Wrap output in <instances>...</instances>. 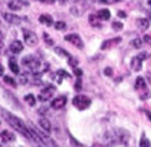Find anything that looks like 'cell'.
Returning <instances> with one entry per match:
<instances>
[{
  "mask_svg": "<svg viewBox=\"0 0 151 147\" xmlns=\"http://www.w3.org/2000/svg\"><path fill=\"white\" fill-rule=\"evenodd\" d=\"M129 138H130L129 132L123 130V129H115V130L108 131L104 136L105 142L110 146H113V145H128Z\"/></svg>",
  "mask_w": 151,
  "mask_h": 147,
  "instance_id": "cell-1",
  "label": "cell"
},
{
  "mask_svg": "<svg viewBox=\"0 0 151 147\" xmlns=\"http://www.w3.org/2000/svg\"><path fill=\"white\" fill-rule=\"evenodd\" d=\"M3 116L6 119V121L14 127L15 130H17L19 132L21 133V135H24L26 138L29 140H32V136H31V131H30V127L26 126V124L24 123V121L21 119H19L17 116H15V115H12L8 111H4L3 110Z\"/></svg>",
  "mask_w": 151,
  "mask_h": 147,
  "instance_id": "cell-2",
  "label": "cell"
},
{
  "mask_svg": "<svg viewBox=\"0 0 151 147\" xmlns=\"http://www.w3.org/2000/svg\"><path fill=\"white\" fill-rule=\"evenodd\" d=\"M22 65L26 68H29L30 71H32L34 73H39L41 62H40V60H37L34 56H26L22 58Z\"/></svg>",
  "mask_w": 151,
  "mask_h": 147,
  "instance_id": "cell-3",
  "label": "cell"
},
{
  "mask_svg": "<svg viewBox=\"0 0 151 147\" xmlns=\"http://www.w3.org/2000/svg\"><path fill=\"white\" fill-rule=\"evenodd\" d=\"M91 99L86 97V95H76L72 100V104L77 108L78 110H86L88 106L91 105Z\"/></svg>",
  "mask_w": 151,
  "mask_h": 147,
  "instance_id": "cell-4",
  "label": "cell"
},
{
  "mask_svg": "<svg viewBox=\"0 0 151 147\" xmlns=\"http://www.w3.org/2000/svg\"><path fill=\"white\" fill-rule=\"evenodd\" d=\"M24 34V40H25V43L27 44L29 47H35L37 43H39V37L35 32L30 30H24L22 31Z\"/></svg>",
  "mask_w": 151,
  "mask_h": 147,
  "instance_id": "cell-5",
  "label": "cell"
},
{
  "mask_svg": "<svg viewBox=\"0 0 151 147\" xmlns=\"http://www.w3.org/2000/svg\"><path fill=\"white\" fill-rule=\"evenodd\" d=\"M55 92H56L55 85H47V87H45L41 90V93L39 94V100H41V101L48 100L50 98H52V95L55 94Z\"/></svg>",
  "mask_w": 151,
  "mask_h": 147,
  "instance_id": "cell-6",
  "label": "cell"
},
{
  "mask_svg": "<svg viewBox=\"0 0 151 147\" xmlns=\"http://www.w3.org/2000/svg\"><path fill=\"white\" fill-rule=\"evenodd\" d=\"M146 58V53L142 52L140 54L135 56L133 60H131V68H133V71L135 72H139L141 71V66H142V61Z\"/></svg>",
  "mask_w": 151,
  "mask_h": 147,
  "instance_id": "cell-7",
  "label": "cell"
},
{
  "mask_svg": "<svg viewBox=\"0 0 151 147\" xmlns=\"http://www.w3.org/2000/svg\"><path fill=\"white\" fill-rule=\"evenodd\" d=\"M65 40L68 41L70 43H72L73 46L78 47L79 49H83V47H84L83 41L81 40V37H79L77 34H70V35H67V36L65 37Z\"/></svg>",
  "mask_w": 151,
  "mask_h": 147,
  "instance_id": "cell-8",
  "label": "cell"
},
{
  "mask_svg": "<svg viewBox=\"0 0 151 147\" xmlns=\"http://www.w3.org/2000/svg\"><path fill=\"white\" fill-rule=\"evenodd\" d=\"M3 17L5 19L6 22L11 25H20L21 22V19L14 14H11V12H3Z\"/></svg>",
  "mask_w": 151,
  "mask_h": 147,
  "instance_id": "cell-9",
  "label": "cell"
},
{
  "mask_svg": "<svg viewBox=\"0 0 151 147\" xmlns=\"http://www.w3.org/2000/svg\"><path fill=\"white\" fill-rule=\"evenodd\" d=\"M120 42H122V37H114V38H110V40H106L102 43V49H110Z\"/></svg>",
  "mask_w": 151,
  "mask_h": 147,
  "instance_id": "cell-10",
  "label": "cell"
},
{
  "mask_svg": "<svg viewBox=\"0 0 151 147\" xmlns=\"http://www.w3.org/2000/svg\"><path fill=\"white\" fill-rule=\"evenodd\" d=\"M9 9L11 10H20L22 6H27L29 3L25 1V0H9Z\"/></svg>",
  "mask_w": 151,
  "mask_h": 147,
  "instance_id": "cell-11",
  "label": "cell"
},
{
  "mask_svg": "<svg viewBox=\"0 0 151 147\" xmlns=\"http://www.w3.org/2000/svg\"><path fill=\"white\" fill-rule=\"evenodd\" d=\"M67 103V98L66 97H58L56 98L51 101V108H53V109H62Z\"/></svg>",
  "mask_w": 151,
  "mask_h": 147,
  "instance_id": "cell-12",
  "label": "cell"
},
{
  "mask_svg": "<svg viewBox=\"0 0 151 147\" xmlns=\"http://www.w3.org/2000/svg\"><path fill=\"white\" fill-rule=\"evenodd\" d=\"M22 49H24V44H22V42L15 40V41H12V42L10 43V51H11L12 53L17 54V53H20Z\"/></svg>",
  "mask_w": 151,
  "mask_h": 147,
  "instance_id": "cell-13",
  "label": "cell"
},
{
  "mask_svg": "<svg viewBox=\"0 0 151 147\" xmlns=\"http://www.w3.org/2000/svg\"><path fill=\"white\" fill-rule=\"evenodd\" d=\"M0 137L3 138V141L4 142H11V141H15V135L12 132H10V131H8V130H5V131H3L1 133H0Z\"/></svg>",
  "mask_w": 151,
  "mask_h": 147,
  "instance_id": "cell-14",
  "label": "cell"
},
{
  "mask_svg": "<svg viewBox=\"0 0 151 147\" xmlns=\"http://www.w3.org/2000/svg\"><path fill=\"white\" fill-rule=\"evenodd\" d=\"M39 21L43 25H46V26H51V25H53V20H52V16L51 15H47V14H43L40 16Z\"/></svg>",
  "mask_w": 151,
  "mask_h": 147,
  "instance_id": "cell-15",
  "label": "cell"
},
{
  "mask_svg": "<svg viewBox=\"0 0 151 147\" xmlns=\"http://www.w3.org/2000/svg\"><path fill=\"white\" fill-rule=\"evenodd\" d=\"M97 17L99 19V20H109L110 19V11L108 9H102V10H99L97 12Z\"/></svg>",
  "mask_w": 151,
  "mask_h": 147,
  "instance_id": "cell-16",
  "label": "cell"
},
{
  "mask_svg": "<svg viewBox=\"0 0 151 147\" xmlns=\"http://www.w3.org/2000/svg\"><path fill=\"white\" fill-rule=\"evenodd\" d=\"M39 125L41 126V129H43L46 132H51V123L48 121V119L42 118L39 120Z\"/></svg>",
  "mask_w": 151,
  "mask_h": 147,
  "instance_id": "cell-17",
  "label": "cell"
},
{
  "mask_svg": "<svg viewBox=\"0 0 151 147\" xmlns=\"http://www.w3.org/2000/svg\"><path fill=\"white\" fill-rule=\"evenodd\" d=\"M9 68L12 71V73L20 74V69H19V65L15 58H9Z\"/></svg>",
  "mask_w": 151,
  "mask_h": 147,
  "instance_id": "cell-18",
  "label": "cell"
},
{
  "mask_svg": "<svg viewBox=\"0 0 151 147\" xmlns=\"http://www.w3.org/2000/svg\"><path fill=\"white\" fill-rule=\"evenodd\" d=\"M135 89L136 90H142V89H146V82L142 77H137L136 82H135Z\"/></svg>",
  "mask_w": 151,
  "mask_h": 147,
  "instance_id": "cell-19",
  "label": "cell"
},
{
  "mask_svg": "<svg viewBox=\"0 0 151 147\" xmlns=\"http://www.w3.org/2000/svg\"><path fill=\"white\" fill-rule=\"evenodd\" d=\"M136 25H137V27H139L140 30H147L149 29V25H150V22H149V20L147 19H137V21H136Z\"/></svg>",
  "mask_w": 151,
  "mask_h": 147,
  "instance_id": "cell-20",
  "label": "cell"
},
{
  "mask_svg": "<svg viewBox=\"0 0 151 147\" xmlns=\"http://www.w3.org/2000/svg\"><path fill=\"white\" fill-rule=\"evenodd\" d=\"M25 101H26V103L30 105V106H34L35 104H36V99H35V97L32 94H29V95H25Z\"/></svg>",
  "mask_w": 151,
  "mask_h": 147,
  "instance_id": "cell-21",
  "label": "cell"
},
{
  "mask_svg": "<svg viewBox=\"0 0 151 147\" xmlns=\"http://www.w3.org/2000/svg\"><path fill=\"white\" fill-rule=\"evenodd\" d=\"M97 15H91L89 16V24L92 25L93 27H100V24L98 22V20H97Z\"/></svg>",
  "mask_w": 151,
  "mask_h": 147,
  "instance_id": "cell-22",
  "label": "cell"
},
{
  "mask_svg": "<svg viewBox=\"0 0 151 147\" xmlns=\"http://www.w3.org/2000/svg\"><path fill=\"white\" fill-rule=\"evenodd\" d=\"M4 82L6 83V84L11 85V87H16V82H15V79H14V78H11V77H9V75H5V77H4Z\"/></svg>",
  "mask_w": 151,
  "mask_h": 147,
  "instance_id": "cell-23",
  "label": "cell"
},
{
  "mask_svg": "<svg viewBox=\"0 0 151 147\" xmlns=\"http://www.w3.org/2000/svg\"><path fill=\"white\" fill-rule=\"evenodd\" d=\"M68 65H70L71 67H73V68H76V67H77V65H78V60L70 56V57H68Z\"/></svg>",
  "mask_w": 151,
  "mask_h": 147,
  "instance_id": "cell-24",
  "label": "cell"
},
{
  "mask_svg": "<svg viewBox=\"0 0 151 147\" xmlns=\"http://www.w3.org/2000/svg\"><path fill=\"white\" fill-rule=\"evenodd\" d=\"M140 147H151L150 141H149V140L145 136H142L141 140H140Z\"/></svg>",
  "mask_w": 151,
  "mask_h": 147,
  "instance_id": "cell-25",
  "label": "cell"
},
{
  "mask_svg": "<svg viewBox=\"0 0 151 147\" xmlns=\"http://www.w3.org/2000/svg\"><path fill=\"white\" fill-rule=\"evenodd\" d=\"M133 46H134L135 48H141V46H142V40H140L139 37L134 38V40H133Z\"/></svg>",
  "mask_w": 151,
  "mask_h": 147,
  "instance_id": "cell-26",
  "label": "cell"
},
{
  "mask_svg": "<svg viewBox=\"0 0 151 147\" xmlns=\"http://www.w3.org/2000/svg\"><path fill=\"white\" fill-rule=\"evenodd\" d=\"M29 80L30 79H29L27 74H20V77H19V83H21V84H26Z\"/></svg>",
  "mask_w": 151,
  "mask_h": 147,
  "instance_id": "cell-27",
  "label": "cell"
},
{
  "mask_svg": "<svg viewBox=\"0 0 151 147\" xmlns=\"http://www.w3.org/2000/svg\"><path fill=\"white\" fill-rule=\"evenodd\" d=\"M66 26H67V25H66V22H63V21H58V22L55 24L56 30H65Z\"/></svg>",
  "mask_w": 151,
  "mask_h": 147,
  "instance_id": "cell-28",
  "label": "cell"
},
{
  "mask_svg": "<svg viewBox=\"0 0 151 147\" xmlns=\"http://www.w3.org/2000/svg\"><path fill=\"white\" fill-rule=\"evenodd\" d=\"M111 27L114 29L115 31H119V30L123 29V24L120 21H114V22H113V25H111Z\"/></svg>",
  "mask_w": 151,
  "mask_h": 147,
  "instance_id": "cell-29",
  "label": "cell"
},
{
  "mask_svg": "<svg viewBox=\"0 0 151 147\" xmlns=\"http://www.w3.org/2000/svg\"><path fill=\"white\" fill-rule=\"evenodd\" d=\"M120 1H123V0H99V3H102V4H108V5L115 4V3H120Z\"/></svg>",
  "mask_w": 151,
  "mask_h": 147,
  "instance_id": "cell-30",
  "label": "cell"
},
{
  "mask_svg": "<svg viewBox=\"0 0 151 147\" xmlns=\"http://www.w3.org/2000/svg\"><path fill=\"white\" fill-rule=\"evenodd\" d=\"M57 74H58V75H62V77H66V78H71V74L67 73V72H65L63 69H60Z\"/></svg>",
  "mask_w": 151,
  "mask_h": 147,
  "instance_id": "cell-31",
  "label": "cell"
},
{
  "mask_svg": "<svg viewBox=\"0 0 151 147\" xmlns=\"http://www.w3.org/2000/svg\"><path fill=\"white\" fill-rule=\"evenodd\" d=\"M144 42L151 46V36H149V35H145V36H144Z\"/></svg>",
  "mask_w": 151,
  "mask_h": 147,
  "instance_id": "cell-32",
  "label": "cell"
},
{
  "mask_svg": "<svg viewBox=\"0 0 151 147\" xmlns=\"http://www.w3.org/2000/svg\"><path fill=\"white\" fill-rule=\"evenodd\" d=\"M74 88H76V90H77V92L82 89V82H81V79L77 80V83H76V85H74Z\"/></svg>",
  "mask_w": 151,
  "mask_h": 147,
  "instance_id": "cell-33",
  "label": "cell"
},
{
  "mask_svg": "<svg viewBox=\"0 0 151 147\" xmlns=\"http://www.w3.org/2000/svg\"><path fill=\"white\" fill-rule=\"evenodd\" d=\"M104 74H105V75H111V74H113L111 68H105V69H104Z\"/></svg>",
  "mask_w": 151,
  "mask_h": 147,
  "instance_id": "cell-34",
  "label": "cell"
},
{
  "mask_svg": "<svg viewBox=\"0 0 151 147\" xmlns=\"http://www.w3.org/2000/svg\"><path fill=\"white\" fill-rule=\"evenodd\" d=\"M43 36H45V38H46V43H47V44H53V41L51 40V38H48L46 34H43Z\"/></svg>",
  "mask_w": 151,
  "mask_h": 147,
  "instance_id": "cell-35",
  "label": "cell"
},
{
  "mask_svg": "<svg viewBox=\"0 0 151 147\" xmlns=\"http://www.w3.org/2000/svg\"><path fill=\"white\" fill-rule=\"evenodd\" d=\"M39 1H41V3H43V4H53L56 0H39Z\"/></svg>",
  "mask_w": 151,
  "mask_h": 147,
  "instance_id": "cell-36",
  "label": "cell"
},
{
  "mask_svg": "<svg viewBox=\"0 0 151 147\" xmlns=\"http://www.w3.org/2000/svg\"><path fill=\"white\" fill-rule=\"evenodd\" d=\"M74 74L77 75V77H81L82 75V71H81L79 68H74Z\"/></svg>",
  "mask_w": 151,
  "mask_h": 147,
  "instance_id": "cell-37",
  "label": "cell"
},
{
  "mask_svg": "<svg viewBox=\"0 0 151 147\" xmlns=\"http://www.w3.org/2000/svg\"><path fill=\"white\" fill-rule=\"evenodd\" d=\"M118 16H120V17H127V14H125L124 11H118Z\"/></svg>",
  "mask_w": 151,
  "mask_h": 147,
  "instance_id": "cell-38",
  "label": "cell"
},
{
  "mask_svg": "<svg viewBox=\"0 0 151 147\" xmlns=\"http://www.w3.org/2000/svg\"><path fill=\"white\" fill-rule=\"evenodd\" d=\"M146 115H147V118H149V120L151 121V110H147V111H146Z\"/></svg>",
  "mask_w": 151,
  "mask_h": 147,
  "instance_id": "cell-39",
  "label": "cell"
},
{
  "mask_svg": "<svg viewBox=\"0 0 151 147\" xmlns=\"http://www.w3.org/2000/svg\"><path fill=\"white\" fill-rule=\"evenodd\" d=\"M3 47H4V43H3V40H1V38H0V52H1Z\"/></svg>",
  "mask_w": 151,
  "mask_h": 147,
  "instance_id": "cell-40",
  "label": "cell"
},
{
  "mask_svg": "<svg viewBox=\"0 0 151 147\" xmlns=\"http://www.w3.org/2000/svg\"><path fill=\"white\" fill-rule=\"evenodd\" d=\"M4 74V68H3V66H0V75H3Z\"/></svg>",
  "mask_w": 151,
  "mask_h": 147,
  "instance_id": "cell-41",
  "label": "cell"
},
{
  "mask_svg": "<svg viewBox=\"0 0 151 147\" xmlns=\"http://www.w3.org/2000/svg\"><path fill=\"white\" fill-rule=\"evenodd\" d=\"M61 3H62V4H65V3H66V0H61Z\"/></svg>",
  "mask_w": 151,
  "mask_h": 147,
  "instance_id": "cell-42",
  "label": "cell"
},
{
  "mask_svg": "<svg viewBox=\"0 0 151 147\" xmlns=\"http://www.w3.org/2000/svg\"><path fill=\"white\" fill-rule=\"evenodd\" d=\"M149 5H151V0H149Z\"/></svg>",
  "mask_w": 151,
  "mask_h": 147,
  "instance_id": "cell-43",
  "label": "cell"
},
{
  "mask_svg": "<svg viewBox=\"0 0 151 147\" xmlns=\"http://www.w3.org/2000/svg\"><path fill=\"white\" fill-rule=\"evenodd\" d=\"M94 147H97V146H94ZM98 147H100V146H98Z\"/></svg>",
  "mask_w": 151,
  "mask_h": 147,
  "instance_id": "cell-44",
  "label": "cell"
},
{
  "mask_svg": "<svg viewBox=\"0 0 151 147\" xmlns=\"http://www.w3.org/2000/svg\"><path fill=\"white\" fill-rule=\"evenodd\" d=\"M0 147H1V146H0Z\"/></svg>",
  "mask_w": 151,
  "mask_h": 147,
  "instance_id": "cell-45",
  "label": "cell"
}]
</instances>
